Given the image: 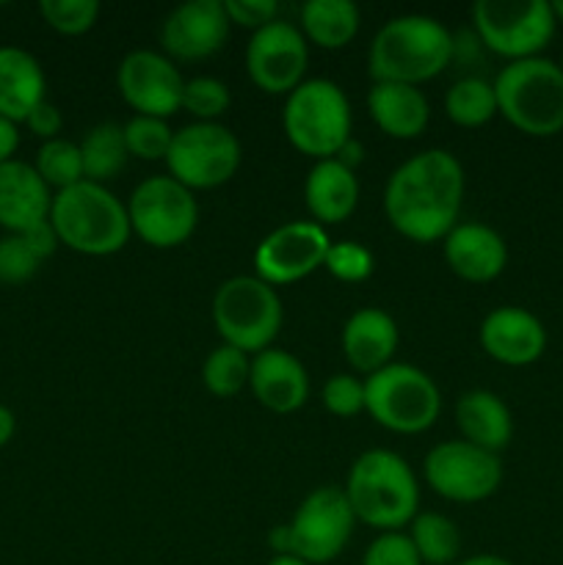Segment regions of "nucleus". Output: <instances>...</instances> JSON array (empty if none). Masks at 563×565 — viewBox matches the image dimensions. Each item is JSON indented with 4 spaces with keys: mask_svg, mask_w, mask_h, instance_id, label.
I'll list each match as a JSON object with an SVG mask.
<instances>
[{
    "mask_svg": "<svg viewBox=\"0 0 563 565\" xmlns=\"http://www.w3.org/2000/svg\"><path fill=\"white\" fill-rule=\"evenodd\" d=\"M464 169L447 149H425L397 166L384 188V215L412 243L445 241L458 224Z\"/></svg>",
    "mask_w": 563,
    "mask_h": 565,
    "instance_id": "obj_1",
    "label": "nucleus"
},
{
    "mask_svg": "<svg viewBox=\"0 0 563 565\" xmlns=\"http://www.w3.org/2000/svg\"><path fill=\"white\" fill-rule=\"evenodd\" d=\"M456 42L436 17L403 14L379 28L368 53V72L373 83H419L434 81L450 66Z\"/></svg>",
    "mask_w": 563,
    "mask_h": 565,
    "instance_id": "obj_2",
    "label": "nucleus"
},
{
    "mask_svg": "<svg viewBox=\"0 0 563 565\" xmlns=\"http://www.w3.org/2000/svg\"><path fill=\"white\" fill-rule=\"evenodd\" d=\"M342 491L357 522L381 533H401L419 513L417 478L412 467L392 450L362 452L353 461Z\"/></svg>",
    "mask_w": 563,
    "mask_h": 565,
    "instance_id": "obj_3",
    "label": "nucleus"
},
{
    "mask_svg": "<svg viewBox=\"0 0 563 565\" xmlns=\"http://www.w3.org/2000/svg\"><path fill=\"white\" fill-rule=\"evenodd\" d=\"M50 224L61 246L86 257H110L130 241V215L114 193L97 182H77L53 193Z\"/></svg>",
    "mask_w": 563,
    "mask_h": 565,
    "instance_id": "obj_4",
    "label": "nucleus"
},
{
    "mask_svg": "<svg viewBox=\"0 0 563 565\" xmlns=\"http://www.w3.org/2000/svg\"><path fill=\"white\" fill-rule=\"evenodd\" d=\"M497 114L530 138H552L563 132V72L557 61H511L491 81Z\"/></svg>",
    "mask_w": 563,
    "mask_h": 565,
    "instance_id": "obj_5",
    "label": "nucleus"
},
{
    "mask_svg": "<svg viewBox=\"0 0 563 565\" xmlns=\"http://www.w3.org/2000/svg\"><path fill=\"white\" fill-rule=\"evenodd\" d=\"M353 524L357 516L348 505L346 491L323 486L304 497L290 524L270 530L268 541L276 555H293L309 565H323L342 555L351 541Z\"/></svg>",
    "mask_w": 563,
    "mask_h": 565,
    "instance_id": "obj_6",
    "label": "nucleus"
},
{
    "mask_svg": "<svg viewBox=\"0 0 563 565\" xmlns=\"http://www.w3.org/2000/svg\"><path fill=\"white\" fill-rule=\"evenodd\" d=\"M351 105L334 81L312 77L287 94L282 127L293 149L315 160H331L351 141Z\"/></svg>",
    "mask_w": 563,
    "mask_h": 565,
    "instance_id": "obj_7",
    "label": "nucleus"
},
{
    "mask_svg": "<svg viewBox=\"0 0 563 565\" xmlns=\"http://www.w3.org/2000/svg\"><path fill=\"white\" fill-rule=\"evenodd\" d=\"M364 412L392 434H423L442 412L439 386L414 364L392 362L364 381Z\"/></svg>",
    "mask_w": 563,
    "mask_h": 565,
    "instance_id": "obj_8",
    "label": "nucleus"
},
{
    "mask_svg": "<svg viewBox=\"0 0 563 565\" xmlns=\"http://www.w3.org/2000/svg\"><path fill=\"white\" fill-rule=\"evenodd\" d=\"M282 301L257 276H232L213 296V323L224 345L243 353L268 351L282 329Z\"/></svg>",
    "mask_w": 563,
    "mask_h": 565,
    "instance_id": "obj_9",
    "label": "nucleus"
},
{
    "mask_svg": "<svg viewBox=\"0 0 563 565\" xmlns=\"http://www.w3.org/2000/svg\"><path fill=\"white\" fill-rule=\"evenodd\" d=\"M472 25L480 42L508 64L539 58L557 31L555 11L546 0H478Z\"/></svg>",
    "mask_w": 563,
    "mask_h": 565,
    "instance_id": "obj_10",
    "label": "nucleus"
},
{
    "mask_svg": "<svg viewBox=\"0 0 563 565\" xmlns=\"http://www.w3.org/2000/svg\"><path fill=\"white\" fill-rule=\"evenodd\" d=\"M241 158V141L230 127L219 121H193L174 132L166 166L169 177L188 191H213L237 174Z\"/></svg>",
    "mask_w": 563,
    "mask_h": 565,
    "instance_id": "obj_11",
    "label": "nucleus"
},
{
    "mask_svg": "<svg viewBox=\"0 0 563 565\" xmlns=\"http://www.w3.org/2000/svg\"><path fill=\"white\" fill-rule=\"evenodd\" d=\"M132 235L152 248L182 246L193 235L199 221V204L193 191L169 174L147 177L138 182L127 202Z\"/></svg>",
    "mask_w": 563,
    "mask_h": 565,
    "instance_id": "obj_12",
    "label": "nucleus"
},
{
    "mask_svg": "<svg viewBox=\"0 0 563 565\" xmlns=\"http://www.w3.org/2000/svg\"><path fill=\"white\" fill-rule=\"evenodd\" d=\"M425 483L450 502H484L500 489L502 461L497 452L480 450L469 441H442L423 461Z\"/></svg>",
    "mask_w": 563,
    "mask_h": 565,
    "instance_id": "obj_13",
    "label": "nucleus"
},
{
    "mask_svg": "<svg viewBox=\"0 0 563 565\" xmlns=\"http://www.w3.org/2000/svg\"><path fill=\"white\" fill-rule=\"evenodd\" d=\"M331 237L315 221H290L263 237L254 252V270L265 285H296L304 276L323 268Z\"/></svg>",
    "mask_w": 563,
    "mask_h": 565,
    "instance_id": "obj_14",
    "label": "nucleus"
},
{
    "mask_svg": "<svg viewBox=\"0 0 563 565\" xmlns=\"http://www.w3.org/2000/svg\"><path fill=\"white\" fill-rule=\"evenodd\" d=\"M309 42L301 28L276 20L252 33L246 47V72L265 94H290L304 83Z\"/></svg>",
    "mask_w": 563,
    "mask_h": 565,
    "instance_id": "obj_15",
    "label": "nucleus"
},
{
    "mask_svg": "<svg viewBox=\"0 0 563 565\" xmlns=\"http://www.w3.org/2000/svg\"><path fill=\"white\" fill-rule=\"evenodd\" d=\"M116 88L136 116L169 119L182 110V81L174 61L155 50H132L116 70Z\"/></svg>",
    "mask_w": 563,
    "mask_h": 565,
    "instance_id": "obj_16",
    "label": "nucleus"
},
{
    "mask_svg": "<svg viewBox=\"0 0 563 565\" xmlns=\"http://www.w3.org/2000/svg\"><path fill=\"white\" fill-rule=\"evenodd\" d=\"M230 17L224 0H188L160 25L163 55L171 61H204L219 53L230 39Z\"/></svg>",
    "mask_w": 563,
    "mask_h": 565,
    "instance_id": "obj_17",
    "label": "nucleus"
},
{
    "mask_svg": "<svg viewBox=\"0 0 563 565\" xmlns=\"http://www.w3.org/2000/svg\"><path fill=\"white\" fill-rule=\"evenodd\" d=\"M480 348L506 367H528L546 351V329L530 309L497 307L480 323Z\"/></svg>",
    "mask_w": 563,
    "mask_h": 565,
    "instance_id": "obj_18",
    "label": "nucleus"
},
{
    "mask_svg": "<svg viewBox=\"0 0 563 565\" xmlns=\"http://www.w3.org/2000/svg\"><path fill=\"white\" fill-rule=\"evenodd\" d=\"M445 263L458 279L486 285L506 270L508 246L491 226L478 221L456 224L445 237Z\"/></svg>",
    "mask_w": 563,
    "mask_h": 565,
    "instance_id": "obj_19",
    "label": "nucleus"
},
{
    "mask_svg": "<svg viewBox=\"0 0 563 565\" xmlns=\"http://www.w3.org/2000/svg\"><path fill=\"white\" fill-rule=\"evenodd\" d=\"M50 204L53 191L44 185L33 163L14 158L0 166V230H6V235H22L47 221Z\"/></svg>",
    "mask_w": 563,
    "mask_h": 565,
    "instance_id": "obj_20",
    "label": "nucleus"
},
{
    "mask_svg": "<svg viewBox=\"0 0 563 565\" xmlns=\"http://www.w3.org/2000/svg\"><path fill=\"white\" fill-rule=\"evenodd\" d=\"M248 386L259 406L274 414L298 412L309 397L307 367L282 348H268L252 359Z\"/></svg>",
    "mask_w": 563,
    "mask_h": 565,
    "instance_id": "obj_21",
    "label": "nucleus"
},
{
    "mask_svg": "<svg viewBox=\"0 0 563 565\" xmlns=\"http://www.w3.org/2000/svg\"><path fill=\"white\" fill-rule=\"evenodd\" d=\"M342 356L357 373L373 375L392 364L397 351V323L384 309H357L342 326Z\"/></svg>",
    "mask_w": 563,
    "mask_h": 565,
    "instance_id": "obj_22",
    "label": "nucleus"
},
{
    "mask_svg": "<svg viewBox=\"0 0 563 565\" xmlns=\"http://www.w3.org/2000/svg\"><path fill=\"white\" fill-rule=\"evenodd\" d=\"M304 202L318 226L342 224L359 204V182L340 160H318L304 182Z\"/></svg>",
    "mask_w": 563,
    "mask_h": 565,
    "instance_id": "obj_23",
    "label": "nucleus"
},
{
    "mask_svg": "<svg viewBox=\"0 0 563 565\" xmlns=\"http://www.w3.org/2000/svg\"><path fill=\"white\" fill-rule=\"evenodd\" d=\"M47 94V77L36 55L28 50L3 44L0 47V116L22 125Z\"/></svg>",
    "mask_w": 563,
    "mask_h": 565,
    "instance_id": "obj_24",
    "label": "nucleus"
},
{
    "mask_svg": "<svg viewBox=\"0 0 563 565\" xmlns=\"http://www.w3.org/2000/svg\"><path fill=\"white\" fill-rule=\"evenodd\" d=\"M368 110L375 127L397 141H412L423 136L431 119L425 94L406 83H373L368 92Z\"/></svg>",
    "mask_w": 563,
    "mask_h": 565,
    "instance_id": "obj_25",
    "label": "nucleus"
},
{
    "mask_svg": "<svg viewBox=\"0 0 563 565\" xmlns=\"http://www.w3.org/2000/svg\"><path fill=\"white\" fill-rule=\"evenodd\" d=\"M456 425L461 439L480 450L500 452L513 439L511 408L489 390H469L458 397Z\"/></svg>",
    "mask_w": 563,
    "mask_h": 565,
    "instance_id": "obj_26",
    "label": "nucleus"
},
{
    "mask_svg": "<svg viewBox=\"0 0 563 565\" xmlns=\"http://www.w3.org/2000/svg\"><path fill=\"white\" fill-rule=\"evenodd\" d=\"M359 6L351 0H307L301 6V33L315 47H346L359 33Z\"/></svg>",
    "mask_w": 563,
    "mask_h": 565,
    "instance_id": "obj_27",
    "label": "nucleus"
},
{
    "mask_svg": "<svg viewBox=\"0 0 563 565\" xmlns=\"http://www.w3.org/2000/svg\"><path fill=\"white\" fill-rule=\"evenodd\" d=\"M77 147H81L83 158V177L88 182H97V185L116 180L125 169L127 158H130L125 130L114 121H103V125L92 127Z\"/></svg>",
    "mask_w": 563,
    "mask_h": 565,
    "instance_id": "obj_28",
    "label": "nucleus"
},
{
    "mask_svg": "<svg viewBox=\"0 0 563 565\" xmlns=\"http://www.w3.org/2000/svg\"><path fill=\"white\" fill-rule=\"evenodd\" d=\"M408 539H412L414 550H417L423 565H453L461 552V535L453 519L442 516V513L425 511L414 516L408 524Z\"/></svg>",
    "mask_w": 563,
    "mask_h": 565,
    "instance_id": "obj_29",
    "label": "nucleus"
},
{
    "mask_svg": "<svg viewBox=\"0 0 563 565\" xmlns=\"http://www.w3.org/2000/svg\"><path fill=\"white\" fill-rule=\"evenodd\" d=\"M445 114L458 127H484L497 116L495 86L484 77H461L445 94Z\"/></svg>",
    "mask_w": 563,
    "mask_h": 565,
    "instance_id": "obj_30",
    "label": "nucleus"
},
{
    "mask_svg": "<svg viewBox=\"0 0 563 565\" xmlns=\"http://www.w3.org/2000/svg\"><path fill=\"white\" fill-rule=\"evenodd\" d=\"M33 169L36 174L42 177L44 185L50 191H66V188L77 185L83 182V158H81V147L66 138H53V141H44L39 147L36 160H33Z\"/></svg>",
    "mask_w": 563,
    "mask_h": 565,
    "instance_id": "obj_31",
    "label": "nucleus"
},
{
    "mask_svg": "<svg viewBox=\"0 0 563 565\" xmlns=\"http://www.w3.org/2000/svg\"><path fill=\"white\" fill-rule=\"evenodd\" d=\"M248 373H252L248 353L237 351L232 345H219L204 359V390L215 397H235L243 386H248Z\"/></svg>",
    "mask_w": 563,
    "mask_h": 565,
    "instance_id": "obj_32",
    "label": "nucleus"
},
{
    "mask_svg": "<svg viewBox=\"0 0 563 565\" xmlns=\"http://www.w3.org/2000/svg\"><path fill=\"white\" fill-rule=\"evenodd\" d=\"M121 130H125L127 152L138 160H166L174 138L169 121L155 116H132L127 125H121Z\"/></svg>",
    "mask_w": 563,
    "mask_h": 565,
    "instance_id": "obj_33",
    "label": "nucleus"
},
{
    "mask_svg": "<svg viewBox=\"0 0 563 565\" xmlns=\"http://www.w3.org/2000/svg\"><path fill=\"white\" fill-rule=\"evenodd\" d=\"M39 14L61 36H83L99 17L97 0H42Z\"/></svg>",
    "mask_w": 563,
    "mask_h": 565,
    "instance_id": "obj_34",
    "label": "nucleus"
},
{
    "mask_svg": "<svg viewBox=\"0 0 563 565\" xmlns=\"http://www.w3.org/2000/svg\"><path fill=\"white\" fill-rule=\"evenodd\" d=\"M232 105L230 86L215 77H191L182 88V110L199 121H215Z\"/></svg>",
    "mask_w": 563,
    "mask_h": 565,
    "instance_id": "obj_35",
    "label": "nucleus"
},
{
    "mask_svg": "<svg viewBox=\"0 0 563 565\" xmlns=\"http://www.w3.org/2000/svg\"><path fill=\"white\" fill-rule=\"evenodd\" d=\"M323 268L329 270L334 279L348 281V285H357V281L370 279L375 268V259L370 254V248H364L362 243L353 241H342V243H331L329 252H326V263Z\"/></svg>",
    "mask_w": 563,
    "mask_h": 565,
    "instance_id": "obj_36",
    "label": "nucleus"
},
{
    "mask_svg": "<svg viewBox=\"0 0 563 565\" xmlns=\"http://www.w3.org/2000/svg\"><path fill=\"white\" fill-rule=\"evenodd\" d=\"M39 257L28 248L22 235H3L0 237V285L17 287L25 285L36 276Z\"/></svg>",
    "mask_w": 563,
    "mask_h": 565,
    "instance_id": "obj_37",
    "label": "nucleus"
},
{
    "mask_svg": "<svg viewBox=\"0 0 563 565\" xmlns=\"http://www.w3.org/2000/svg\"><path fill=\"white\" fill-rule=\"evenodd\" d=\"M320 401H323L326 412L334 414V417H357L359 412H364V381L337 373L334 379L326 381Z\"/></svg>",
    "mask_w": 563,
    "mask_h": 565,
    "instance_id": "obj_38",
    "label": "nucleus"
},
{
    "mask_svg": "<svg viewBox=\"0 0 563 565\" xmlns=\"http://www.w3.org/2000/svg\"><path fill=\"white\" fill-rule=\"evenodd\" d=\"M362 565H423L406 533H381L364 550Z\"/></svg>",
    "mask_w": 563,
    "mask_h": 565,
    "instance_id": "obj_39",
    "label": "nucleus"
},
{
    "mask_svg": "<svg viewBox=\"0 0 563 565\" xmlns=\"http://www.w3.org/2000/svg\"><path fill=\"white\" fill-rule=\"evenodd\" d=\"M224 11L232 25L259 31L279 20V3L276 0H224Z\"/></svg>",
    "mask_w": 563,
    "mask_h": 565,
    "instance_id": "obj_40",
    "label": "nucleus"
},
{
    "mask_svg": "<svg viewBox=\"0 0 563 565\" xmlns=\"http://www.w3.org/2000/svg\"><path fill=\"white\" fill-rule=\"evenodd\" d=\"M22 125H25L33 136L42 138V141H53V138H61L59 132L61 127H64V116H61V110L55 108L50 99H44V103H39L36 108L28 114V119L22 121Z\"/></svg>",
    "mask_w": 563,
    "mask_h": 565,
    "instance_id": "obj_41",
    "label": "nucleus"
},
{
    "mask_svg": "<svg viewBox=\"0 0 563 565\" xmlns=\"http://www.w3.org/2000/svg\"><path fill=\"white\" fill-rule=\"evenodd\" d=\"M22 241H25L28 248H31V252L36 254L39 263H44V259H47V257H53L55 248L61 246V241H59V235H55V230H53V224H50V218L42 221V224L31 226V230H28V232H22Z\"/></svg>",
    "mask_w": 563,
    "mask_h": 565,
    "instance_id": "obj_42",
    "label": "nucleus"
},
{
    "mask_svg": "<svg viewBox=\"0 0 563 565\" xmlns=\"http://www.w3.org/2000/svg\"><path fill=\"white\" fill-rule=\"evenodd\" d=\"M17 147H20V125L0 116V166L14 160Z\"/></svg>",
    "mask_w": 563,
    "mask_h": 565,
    "instance_id": "obj_43",
    "label": "nucleus"
},
{
    "mask_svg": "<svg viewBox=\"0 0 563 565\" xmlns=\"http://www.w3.org/2000/svg\"><path fill=\"white\" fill-rule=\"evenodd\" d=\"M14 430H17V417L9 406L0 403V450L14 439Z\"/></svg>",
    "mask_w": 563,
    "mask_h": 565,
    "instance_id": "obj_44",
    "label": "nucleus"
},
{
    "mask_svg": "<svg viewBox=\"0 0 563 565\" xmlns=\"http://www.w3.org/2000/svg\"><path fill=\"white\" fill-rule=\"evenodd\" d=\"M362 154H364V152H362V143L353 141V138H351V141H348L346 147L340 149V154H337V160H340L342 166H348V169L353 171L359 163H362Z\"/></svg>",
    "mask_w": 563,
    "mask_h": 565,
    "instance_id": "obj_45",
    "label": "nucleus"
},
{
    "mask_svg": "<svg viewBox=\"0 0 563 565\" xmlns=\"http://www.w3.org/2000/svg\"><path fill=\"white\" fill-rule=\"evenodd\" d=\"M456 565H513V563L500 555H472V557H464V561H458Z\"/></svg>",
    "mask_w": 563,
    "mask_h": 565,
    "instance_id": "obj_46",
    "label": "nucleus"
},
{
    "mask_svg": "<svg viewBox=\"0 0 563 565\" xmlns=\"http://www.w3.org/2000/svg\"><path fill=\"white\" fill-rule=\"evenodd\" d=\"M268 565H309V563L298 561V557H293V555H274V561H270Z\"/></svg>",
    "mask_w": 563,
    "mask_h": 565,
    "instance_id": "obj_47",
    "label": "nucleus"
},
{
    "mask_svg": "<svg viewBox=\"0 0 563 565\" xmlns=\"http://www.w3.org/2000/svg\"><path fill=\"white\" fill-rule=\"evenodd\" d=\"M552 11H555V20L563 25V0H555V3H552Z\"/></svg>",
    "mask_w": 563,
    "mask_h": 565,
    "instance_id": "obj_48",
    "label": "nucleus"
},
{
    "mask_svg": "<svg viewBox=\"0 0 563 565\" xmlns=\"http://www.w3.org/2000/svg\"><path fill=\"white\" fill-rule=\"evenodd\" d=\"M557 66H561V72H563V55H561V61H557Z\"/></svg>",
    "mask_w": 563,
    "mask_h": 565,
    "instance_id": "obj_49",
    "label": "nucleus"
}]
</instances>
